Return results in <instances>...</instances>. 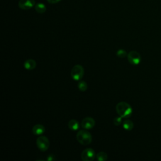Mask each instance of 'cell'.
<instances>
[{
	"label": "cell",
	"mask_w": 161,
	"mask_h": 161,
	"mask_svg": "<svg viewBox=\"0 0 161 161\" xmlns=\"http://www.w3.org/2000/svg\"><path fill=\"white\" fill-rule=\"evenodd\" d=\"M116 111L118 114L123 118H128L132 113V108L128 103L122 101L116 104Z\"/></svg>",
	"instance_id": "cell-1"
},
{
	"label": "cell",
	"mask_w": 161,
	"mask_h": 161,
	"mask_svg": "<svg viewBox=\"0 0 161 161\" xmlns=\"http://www.w3.org/2000/svg\"><path fill=\"white\" fill-rule=\"evenodd\" d=\"M76 138L79 143L83 145H87L92 142V135L86 129L79 130L76 135Z\"/></svg>",
	"instance_id": "cell-2"
},
{
	"label": "cell",
	"mask_w": 161,
	"mask_h": 161,
	"mask_svg": "<svg viewBox=\"0 0 161 161\" xmlns=\"http://www.w3.org/2000/svg\"><path fill=\"white\" fill-rule=\"evenodd\" d=\"M84 74V69L83 67L79 64L75 65L70 71V75L75 80H80L83 77Z\"/></svg>",
	"instance_id": "cell-3"
},
{
	"label": "cell",
	"mask_w": 161,
	"mask_h": 161,
	"mask_svg": "<svg viewBox=\"0 0 161 161\" xmlns=\"http://www.w3.org/2000/svg\"><path fill=\"white\" fill-rule=\"evenodd\" d=\"M37 147L42 152L47 150L50 147V141L45 136H39L36 141Z\"/></svg>",
	"instance_id": "cell-4"
},
{
	"label": "cell",
	"mask_w": 161,
	"mask_h": 161,
	"mask_svg": "<svg viewBox=\"0 0 161 161\" xmlns=\"http://www.w3.org/2000/svg\"><path fill=\"white\" fill-rule=\"evenodd\" d=\"M80 157L83 161H92L96 157V155L92 148H86L81 152Z\"/></svg>",
	"instance_id": "cell-5"
},
{
	"label": "cell",
	"mask_w": 161,
	"mask_h": 161,
	"mask_svg": "<svg viewBox=\"0 0 161 161\" xmlns=\"http://www.w3.org/2000/svg\"><path fill=\"white\" fill-rule=\"evenodd\" d=\"M127 58L128 62L133 65L139 64L141 61V56L140 53L135 50H132L128 53Z\"/></svg>",
	"instance_id": "cell-6"
},
{
	"label": "cell",
	"mask_w": 161,
	"mask_h": 161,
	"mask_svg": "<svg viewBox=\"0 0 161 161\" xmlns=\"http://www.w3.org/2000/svg\"><path fill=\"white\" fill-rule=\"evenodd\" d=\"M95 123L96 122L94 118L91 117H86L82 120L80 123V126L82 128L86 130H89L95 126Z\"/></svg>",
	"instance_id": "cell-7"
},
{
	"label": "cell",
	"mask_w": 161,
	"mask_h": 161,
	"mask_svg": "<svg viewBox=\"0 0 161 161\" xmlns=\"http://www.w3.org/2000/svg\"><path fill=\"white\" fill-rule=\"evenodd\" d=\"M35 0H19L18 6L20 9L28 10L35 6Z\"/></svg>",
	"instance_id": "cell-8"
},
{
	"label": "cell",
	"mask_w": 161,
	"mask_h": 161,
	"mask_svg": "<svg viewBox=\"0 0 161 161\" xmlns=\"http://www.w3.org/2000/svg\"><path fill=\"white\" fill-rule=\"evenodd\" d=\"M45 128L44 126L41 124L35 125L33 126V127L32 128L33 133L37 136H40L41 135H42L45 132Z\"/></svg>",
	"instance_id": "cell-9"
},
{
	"label": "cell",
	"mask_w": 161,
	"mask_h": 161,
	"mask_svg": "<svg viewBox=\"0 0 161 161\" xmlns=\"http://www.w3.org/2000/svg\"><path fill=\"white\" fill-rule=\"evenodd\" d=\"M24 67L28 70H33L36 66V63L35 62V60L30 58V59H27L24 62L23 64Z\"/></svg>",
	"instance_id": "cell-10"
},
{
	"label": "cell",
	"mask_w": 161,
	"mask_h": 161,
	"mask_svg": "<svg viewBox=\"0 0 161 161\" xmlns=\"http://www.w3.org/2000/svg\"><path fill=\"white\" fill-rule=\"evenodd\" d=\"M68 127L70 130H71L72 131H76V130H79V128L80 127V124L77 120L72 119L69 121Z\"/></svg>",
	"instance_id": "cell-11"
},
{
	"label": "cell",
	"mask_w": 161,
	"mask_h": 161,
	"mask_svg": "<svg viewBox=\"0 0 161 161\" xmlns=\"http://www.w3.org/2000/svg\"><path fill=\"white\" fill-rule=\"evenodd\" d=\"M134 126V124L132 121L130 119H125L123 122V127L124 129L128 131H130L133 129Z\"/></svg>",
	"instance_id": "cell-12"
},
{
	"label": "cell",
	"mask_w": 161,
	"mask_h": 161,
	"mask_svg": "<svg viewBox=\"0 0 161 161\" xmlns=\"http://www.w3.org/2000/svg\"><path fill=\"white\" fill-rule=\"evenodd\" d=\"M35 9L38 13H43L46 11V6L43 3H36L35 5Z\"/></svg>",
	"instance_id": "cell-13"
},
{
	"label": "cell",
	"mask_w": 161,
	"mask_h": 161,
	"mask_svg": "<svg viewBox=\"0 0 161 161\" xmlns=\"http://www.w3.org/2000/svg\"><path fill=\"white\" fill-rule=\"evenodd\" d=\"M96 158L99 161H104L108 159V155L104 152H99L96 154Z\"/></svg>",
	"instance_id": "cell-14"
},
{
	"label": "cell",
	"mask_w": 161,
	"mask_h": 161,
	"mask_svg": "<svg viewBox=\"0 0 161 161\" xmlns=\"http://www.w3.org/2000/svg\"><path fill=\"white\" fill-rule=\"evenodd\" d=\"M78 88L80 91H86L87 89V84L84 80H80L78 84Z\"/></svg>",
	"instance_id": "cell-15"
},
{
	"label": "cell",
	"mask_w": 161,
	"mask_h": 161,
	"mask_svg": "<svg viewBox=\"0 0 161 161\" xmlns=\"http://www.w3.org/2000/svg\"><path fill=\"white\" fill-rule=\"evenodd\" d=\"M116 55L119 58H125V57H127V53L123 49H119L116 52Z\"/></svg>",
	"instance_id": "cell-16"
},
{
	"label": "cell",
	"mask_w": 161,
	"mask_h": 161,
	"mask_svg": "<svg viewBox=\"0 0 161 161\" xmlns=\"http://www.w3.org/2000/svg\"><path fill=\"white\" fill-rule=\"evenodd\" d=\"M122 117L121 116H117L115 117L113 119V123L116 126H119L122 123Z\"/></svg>",
	"instance_id": "cell-17"
},
{
	"label": "cell",
	"mask_w": 161,
	"mask_h": 161,
	"mask_svg": "<svg viewBox=\"0 0 161 161\" xmlns=\"http://www.w3.org/2000/svg\"><path fill=\"white\" fill-rule=\"evenodd\" d=\"M55 157H54V155H49L48 156V157H47V160H50V161H52V160H55Z\"/></svg>",
	"instance_id": "cell-18"
},
{
	"label": "cell",
	"mask_w": 161,
	"mask_h": 161,
	"mask_svg": "<svg viewBox=\"0 0 161 161\" xmlns=\"http://www.w3.org/2000/svg\"><path fill=\"white\" fill-rule=\"evenodd\" d=\"M60 0H47V1L50 4H55L60 1Z\"/></svg>",
	"instance_id": "cell-19"
}]
</instances>
